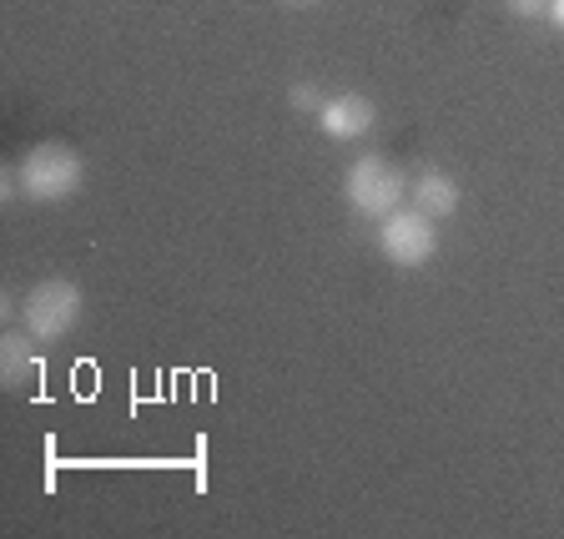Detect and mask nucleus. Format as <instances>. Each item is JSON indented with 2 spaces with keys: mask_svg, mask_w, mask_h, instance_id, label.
Returning a JSON list of instances; mask_svg holds the SVG:
<instances>
[{
  "mask_svg": "<svg viewBox=\"0 0 564 539\" xmlns=\"http://www.w3.org/2000/svg\"><path fill=\"white\" fill-rule=\"evenodd\" d=\"M514 15H524V21H540V15H550V0H505Z\"/></svg>",
  "mask_w": 564,
  "mask_h": 539,
  "instance_id": "obj_8",
  "label": "nucleus"
},
{
  "mask_svg": "<svg viewBox=\"0 0 564 539\" xmlns=\"http://www.w3.org/2000/svg\"><path fill=\"white\" fill-rule=\"evenodd\" d=\"M409 202L419 212H429V217H454L458 212V187H454V176L448 172H419L413 176V187H409Z\"/></svg>",
  "mask_w": 564,
  "mask_h": 539,
  "instance_id": "obj_6",
  "label": "nucleus"
},
{
  "mask_svg": "<svg viewBox=\"0 0 564 539\" xmlns=\"http://www.w3.org/2000/svg\"><path fill=\"white\" fill-rule=\"evenodd\" d=\"M31 338L35 333L25 328V333H6V343H0V374H6V384H21V378H31L35 374V348H31Z\"/></svg>",
  "mask_w": 564,
  "mask_h": 539,
  "instance_id": "obj_7",
  "label": "nucleus"
},
{
  "mask_svg": "<svg viewBox=\"0 0 564 539\" xmlns=\"http://www.w3.org/2000/svg\"><path fill=\"white\" fill-rule=\"evenodd\" d=\"M288 6H317V0H288Z\"/></svg>",
  "mask_w": 564,
  "mask_h": 539,
  "instance_id": "obj_11",
  "label": "nucleus"
},
{
  "mask_svg": "<svg viewBox=\"0 0 564 539\" xmlns=\"http://www.w3.org/2000/svg\"><path fill=\"white\" fill-rule=\"evenodd\" d=\"M378 247H383V258L399 262V268H423V262L438 252L434 217H429V212H419V207L388 212L383 223H378Z\"/></svg>",
  "mask_w": 564,
  "mask_h": 539,
  "instance_id": "obj_4",
  "label": "nucleus"
},
{
  "mask_svg": "<svg viewBox=\"0 0 564 539\" xmlns=\"http://www.w3.org/2000/svg\"><path fill=\"white\" fill-rule=\"evenodd\" d=\"M15 182H21V192L31 202H66L82 192L86 162H82V152H70L61 141H46V147H35V152L21 162Z\"/></svg>",
  "mask_w": 564,
  "mask_h": 539,
  "instance_id": "obj_1",
  "label": "nucleus"
},
{
  "mask_svg": "<svg viewBox=\"0 0 564 539\" xmlns=\"http://www.w3.org/2000/svg\"><path fill=\"white\" fill-rule=\"evenodd\" d=\"M293 106L297 111H323V91L317 86H293Z\"/></svg>",
  "mask_w": 564,
  "mask_h": 539,
  "instance_id": "obj_9",
  "label": "nucleus"
},
{
  "mask_svg": "<svg viewBox=\"0 0 564 539\" xmlns=\"http://www.w3.org/2000/svg\"><path fill=\"white\" fill-rule=\"evenodd\" d=\"M82 308H86V298H82V288L70 278H46V282H35L31 293H25V328L35 333V343H56V338H66L76 323H82Z\"/></svg>",
  "mask_w": 564,
  "mask_h": 539,
  "instance_id": "obj_3",
  "label": "nucleus"
},
{
  "mask_svg": "<svg viewBox=\"0 0 564 539\" xmlns=\"http://www.w3.org/2000/svg\"><path fill=\"white\" fill-rule=\"evenodd\" d=\"M373 121H378L373 101H368V96H358V91L328 96V101H323V111H317V127L328 131L333 141H358V137H368V127H373Z\"/></svg>",
  "mask_w": 564,
  "mask_h": 539,
  "instance_id": "obj_5",
  "label": "nucleus"
},
{
  "mask_svg": "<svg viewBox=\"0 0 564 539\" xmlns=\"http://www.w3.org/2000/svg\"><path fill=\"white\" fill-rule=\"evenodd\" d=\"M550 21L564 31V0H550Z\"/></svg>",
  "mask_w": 564,
  "mask_h": 539,
  "instance_id": "obj_10",
  "label": "nucleus"
},
{
  "mask_svg": "<svg viewBox=\"0 0 564 539\" xmlns=\"http://www.w3.org/2000/svg\"><path fill=\"white\" fill-rule=\"evenodd\" d=\"M343 192H348L358 217H378L383 223L388 212H399L403 197H409V176L399 166H388L383 157H358L348 166V176H343Z\"/></svg>",
  "mask_w": 564,
  "mask_h": 539,
  "instance_id": "obj_2",
  "label": "nucleus"
}]
</instances>
